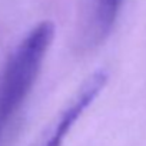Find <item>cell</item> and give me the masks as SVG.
Instances as JSON below:
<instances>
[{"instance_id":"obj_4","label":"cell","mask_w":146,"mask_h":146,"mask_svg":"<svg viewBox=\"0 0 146 146\" xmlns=\"http://www.w3.org/2000/svg\"><path fill=\"white\" fill-rule=\"evenodd\" d=\"M2 133H3V129H2V127H0V136H2Z\"/></svg>"},{"instance_id":"obj_1","label":"cell","mask_w":146,"mask_h":146,"mask_svg":"<svg viewBox=\"0 0 146 146\" xmlns=\"http://www.w3.org/2000/svg\"><path fill=\"white\" fill-rule=\"evenodd\" d=\"M54 23H37L15 47L0 72V127L20 109L37 80L42 64L54 39Z\"/></svg>"},{"instance_id":"obj_2","label":"cell","mask_w":146,"mask_h":146,"mask_svg":"<svg viewBox=\"0 0 146 146\" xmlns=\"http://www.w3.org/2000/svg\"><path fill=\"white\" fill-rule=\"evenodd\" d=\"M109 75L103 69L93 72L92 75L82 83L78 92L73 95L69 103L59 112V115L53 119V122L43 132L40 139L35 146H62L64 137L75 126L78 119L83 115V112L95 102L99 93L105 89L108 83Z\"/></svg>"},{"instance_id":"obj_3","label":"cell","mask_w":146,"mask_h":146,"mask_svg":"<svg viewBox=\"0 0 146 146\" xmlns=\"http://www.w3.org/2000/svg\"><path fill=\"white\" fill-rule=\"evenodd\" d=\"M125 0H95L85 39L88 46H96L112 32Z\"/></svg>"}]
</instances>
